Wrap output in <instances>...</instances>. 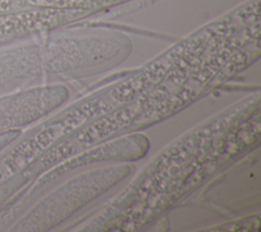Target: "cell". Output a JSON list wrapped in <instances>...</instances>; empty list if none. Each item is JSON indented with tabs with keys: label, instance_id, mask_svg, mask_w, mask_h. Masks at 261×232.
Wrapping results in <instances>:
<instances>
[{
	"label": "cell",
	"instance_id": "3",
	"mask_svg": "<svg viewBox=\"0 0 261 232\" xmlns=\"http://www.w3.org/2000/svg\"><path fill=\"white\" fill-rule=\"evenodd\" d=\"M16 137L15 132H5L0 134V151H2L7 144H9Z\"/></svg>",
	"mask_w": 261,
	"mask_h": 232
},
{
	"label": "cell",
	"instance_id": "2",
	"mask_svg": "<svg viewBox=\"0 0 261 232\" xmlns=\"http://www.w3.org/2000/svg\"><path fill=\"white\" fill-rule=\"evenodd\" d=\"M27 6V0H0V15L14 13Z\"/></svg>",
	"mask_w": 261,
	"mask_h": 232
},
{
	"label": "cell",
	"instance_id": "1",
	"mask_svg": "<svg viewBox=\"0 0 261 232\" xmlns=\"http://www.w3.org/2000/svg\"><path fill=\"white\" fill-rule=\"evenodd\" d=\"M44 12L8 13L0 15V38L37 30L44 26Z\"/></svg>",
	"mask_w": 261,
	"mask_h": 232
}]
</instances>
